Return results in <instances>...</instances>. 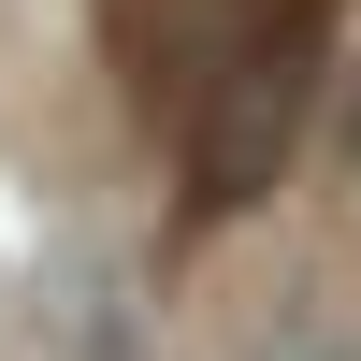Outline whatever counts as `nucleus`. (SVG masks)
<instances>
[{
    "mask_svg": "<svg viewBox=\"0 0 361 361\" xmlns=\"http://www.w3.org/2000/svg\"><path fill=\"white\" fill-rule=\"evenodd\" d=\"M260 29H275V0H102V44L130 58V102L159 116V130H188L202 87H217Z\"/></svg>",
    "mask_w": 361,
    "mask_h": 361,
    "instance_id": "nucleus-1",
    "label": "nucleus"
},
{
    "mask_svg": "<svg viewBox=\"0 0 361 361\" xmlns=\"http://www.w3.org/2000/svg\"><path fill=\"white\" fill-rule=\"evenodd\" d=\"M333 145H347V173H361V87H347V130H333Z\"/></svg>",
    "mask_w": 361,
    "mask_h": 361,
    "instance_id": "nucleus-2",
    "label": "nucleus"
}]
</instances>
